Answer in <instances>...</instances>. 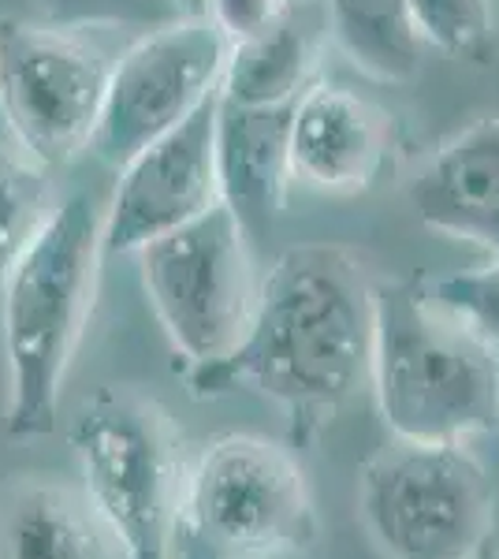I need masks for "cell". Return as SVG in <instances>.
<instances>
[{"instance_id": "obj_1", "label": "cell", "mask_w": 499, "mask_h": 559, "mask_svg": "<svg viewBox=\"0 0 499 559\" xmlns=\"http://www.w3.org/2000/svg\"><path fill=\"white\" fill-rule=\"evenodd\" d=\"M373 280L335 242H298L261 276L250 324L235 350L190 369V392L250 388L292 421L295 444L317 432L369 384Z\"/></svg>"}, {"instance_id": "obj_5", "label": "cell", "mask_w": 499, "mask_h": 559, "mask_svg": "<svg viewBox=\"0 0 499 559\" xmlns=\"http://www.w3.org/2000/svg\"><path fill=\"white\" fill-rule=\"evenodd\" d=\"M313 540V496L292 448L228 432L190 463L171 559H272Z\"/></svg>"}, {"instance_id": "obj_21", "label": "cell", "mask_w": 499, "mask_h": 559, "mask_svg": "<svg viewBox=\"0 0 499 559\" xmlns=\"http://www.w3.org/2000/svg\"><path fill=\"white\" fill-rule=\"evenodd\" d=\"M295 4L298 0H202V15L221 31L224 41L239 45L287 20Z\"/></svg>"}, {"instance_id": "obj_22", "label": "cell", "mask_w": 499, "mask_h": 559, "mask_svg": "<svg viewBox=\"0 0 499 559\" xmlns=\"http://www.w3.org/2000/svg\"><path fill=\"white\" fill-rule=\"evenodd\" d=\"M179 8L183 15H202V0H179Z\"/></svg>"}, {"instance_id": "obj_9", "label": "cell", "mask_w": 499, "mask_h": 559, "mask_svg": "<svg viewBox=\"0 0 499 559\" xmlns=\"http://www.w3.org/2000/svg\"><path fill=\"white\" fill-rule=\"evenodd\" d=\"M224 60L228 41L205 15H179L153 26L108 71L102 123L90 150L123 168L221 90Z\"/></svg>"}, {"instance_id": "obj_15", "label": "cell", "mask_w": 499, "mask_h": 559, "mask_svg": "<svg viewBox=\"0 0 499 559\" xmlns=\"http://www.w3.org/2000/svg\"><path fill=\"white\" fill-rule=\"evenodd\" d=\"M317 64H321V31L298 20L292 8V15L261 38L228 45L216 94L231 105H292L302 90L313 86Z\"/></svg>"}, {"instance_id": "obj_18", "label": "cell", "mask_w": 499, "mask_h": 559, "mask_svg": "<svg viewBox=\"0 0 499 559\" xmlns=\"http://www.w3.org/2000/svg\"><path fill=\"white\" fill-rule=\"evenodd\" d=\"M414 26L425 45L459 60H480L492 49V0H411Z\"/></svg>"}, {"instance_id": "obj_3", "label": "cell", "mask_w": 499, "mask_h": 559, "mask_svg": "<svg viewBox=\"0 0 499 559\" xmlns=\"http://www.w3.org/2000/svg\"><path fill=\"white\" fill-rule=\"evenodd\" d=\"M369 388L392 437L466 444L499 426V347L429 284L380 280Z\"/></svg>"}, {"instance_id": "obj_2", "label": "cell", "mask_w": 499, "mask_h": 559, "mask_svg": "<svg viewBox=\"0 0 499 559\" xmlns=\"http://www.w3.org/2000/svg\"><path fill=\"white\" fill-rule=\"evenodd\" d=\"M102 258V202L94 191H71L0 276V336L8 358L4 426L12 437H45L57 429L68 366L94 313Z\"/></svg>"}, {"instance_id": "obj_6", "label": "cell", "mask_w": 499, "mask_h": 559, "mask_svg": "<svg viewBox=\"0 0 499 559\" xmlns=\"http://www.w3.org/2000/svg\"><path fill=\"white\" fill-rule=\"evenodd\" d=\"M358 515L388 559H480L492 481L466 444L395 437L361 466Z\"/></svg>"}, {"instance_id": "obj_4", "label": "cell", "mask_w": 499, "mask_h": 559, "mask_svg": "<svg viewBox=\"0 0 499 559\" xmlns=\"http://www.w3.org/2000/svg\"><path fill=\"white\" fill-rule=\"evenodd\" d=\"M71 448L120 556L171 559L187 466L168 414L131 388H102L71 421Z\"/></svg>"}, {"instance_id": "obj_16", "label": "cell", "mask_w": 499, "mask_h": 559, "mask_svg": "<svg viewBox=\"0 0 499 559\" xmlns=\"http://www.w3.org/2000/svg\"><path fill=\"white\" fill-rule=\"evenodd\" d=\"M332 38L354 68L380 83H411L421 71V34L411 0H324Z\"/></svg>"}, {"instance_id": "obj_17", "label": "cell", "mask_w": 499, "mask_h": 559, "mask_svg": "<svg viewBox=\"0 0 499 559\" xmlns=\"http://www.w3.org/2000/svg\"><path fill=\"white\" fill-rule=\"evenodd\" d=\"M49 168L31 160L20 146H0V276L12 269L26 242L38 236L45 216L52 213Z\"/></svg>"}, {"instance_id": "obj_13", "label": "cell", "mask_w": 499, "mask_h": 559, "mask_svg": "<svg viewBox=\"0 0 499 559\" xmlns=\"http://www.w3.org/2000/svg\"><path fill=\"white\" fill-rule=\"evenodd\" d=\"M292 105H231L216 94V176L221 202L239 216L250 239L276 224L292 183Z\"/></svg>"}, {"instance_id": "obj_19", "label": "cell", "mask_w": 499, "mask_h": 559, "mask_svg": "<svg viewBox=\"0 0 499 559\" xmlns=\"http://www.w3.org/2000/svg\"><path fill=\"white\" fill-rule=\"evenodd\" d=\"M49 23L90 26V23H123V26H165L183 15L179 0H41Z\"/></svg>"}, {"instance_id": "obj_11", "label": "cell", "mask_w": 499, "mask_h": 559, "mask_svg": "<svg viewBox=\"0 0 499 559\" xmlns=\"http://www.w3.org/2000/svg\"><path fill=\"white\" fill-rule=\"evenodd\" d=\"M292 176L321 194H361L392 157V116L347 86L313 83L298 94L287 134Z\"/></svg>"}, {"instance_id": "obj_10", "label": "cell", "mask_w": 499, "mask_h": 559, "mask_svg": "<svg viewBox=\"0 0 499 559\" xmlns=\"http://www.w3.org/2000/svg\"><path fill=\"white\" fill-rule=\"evenodd\" d=\"M221 202L216 94L179 128L161 134L120 168L105 205V254H134Z\"/></svg>"}, {"instance_id": "obj_12", "label": "cell", "mask_w": 499, "mask_h": 559, "mask_svg": "<svg viewBox=\"0 0 499 559\" xmlns=\"http://www.w3.org/2000/svg\"><path fill=\"white\" fill-rule=\"evenodd\" d=\"M406 198L429 231L474 242L499 261V116L443 142L411 179Z\"/></svg>"}, {"instance_id": "obj_7", "label": "cell", "mask_w": 499, "mask_h": 559, "mask_svg": "<svg viewBox=\"0 0 499 559\" xmlns=\"http://www.w3.org/2000/svg\"><path fill=\"white\" fill-rule=\"evenodd\" d=\"M134 258L176 355H183L190 369L228 358L247 332L261 287L253 239L239 216L216 202L183 228L134 250Z\"/></svg>"}, {"instance_id": "obj_14", "label": "cell", "mask_w": 499, "mask_h": 559, "mask_svg": "<svg viewBox=\"0 0 499 559\" xmlns=\"http://www.w3.org/2000/svg\"><path fill=\"white\" fill-rule=\"evenodd\" d=\"M94 508L45 477L0 489V559H112Z\"/></svg>"}, {"instance_id": "obj_20", "label": "cell", "mask_w": 499, "mask_h": 559, "mask_svg": "<svg viewBox=\"0 0 499 559\" xmlns=\"http://www.w3.org/2000/svg\"><path fill=\"white\" fill-rule=\"evenodd\" d=\"M443 306L466 318L485 340L499 347V261L485 269H466V273L443 276L429 284Z\"/></svg>"}, {"instance_id": "obj_8", "label": "cell", "mask_w": 499, "mask_h": 559, "mask_svg": "<svg viewBox=\"0 0 499 559\" xmlns=\"http://www.w3.org/2000/svg\"><path fill=\"white\" fill-rule=\"evenodd\" d=\"M108 71L75 26L0 15V116L15 146L49 173L90 150Z\"/></svg>"}]
</instances>
